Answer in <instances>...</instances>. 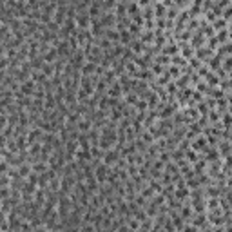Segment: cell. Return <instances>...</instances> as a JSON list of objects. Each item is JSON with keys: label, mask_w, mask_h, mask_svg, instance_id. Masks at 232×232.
Here are the masks:
<instances>
[{"label": "cell", "mask_w": 232, "mask_h": 232, "mask_svg": "<svg viewBox=\"0 0 232 232\" xmlns=\"http://www.w3.org/2000/svg\"><path fill=\"white\" fill-rule=\"evenodd\" d=\"M105 172H107L105 165H103V167H98V169H96V178H98V180H105Z\"/></svg>", "instance_id": "1"}]
</instances>
